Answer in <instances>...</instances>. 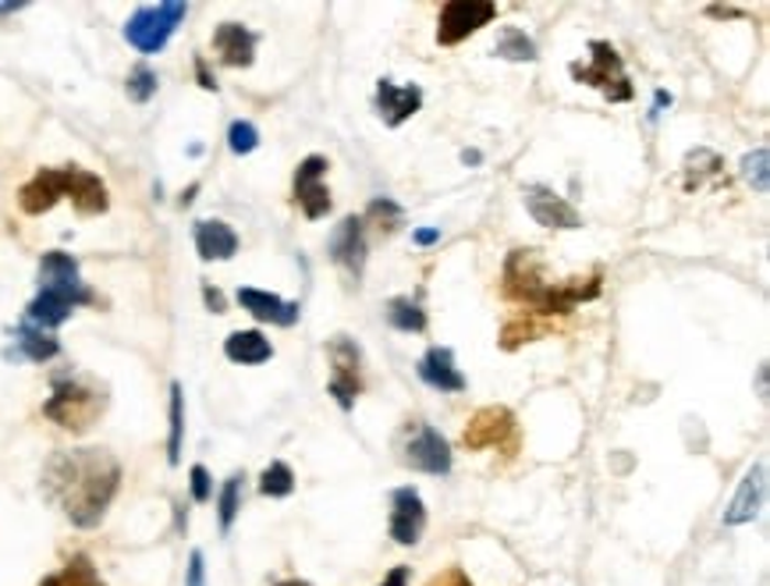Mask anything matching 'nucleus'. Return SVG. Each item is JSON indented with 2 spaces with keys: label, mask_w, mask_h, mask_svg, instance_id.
Wrapping results in <instances>:
<instances>
[{
  "label": "nucleus",
  "mask_w": 770,
  "mask_h": 586,
  "mask_svg": "<svg viewBox=\"0 0 770 586\" xmlns=\"http://www.w3.org/2000/svg\"><path fill=\"white\" fill-rule=\"evenodd\" d=\"M185 586H206V558H203V551H199V547L188 554Z\"/></svg>",
  "instance_id": "nucleus-37"
},
{
  "label": "nucleus",
  "mask_w": 770,
  "mask_h": 586,
  "mask_svg": "<svg viewBox=\"0 0 770 586\" xmlns=\"http://www.w3.org/2000/svg\"><path fill=\"white\" fill-rule=\"evenodd\" d=\"M224 356L238 367H260V362L274 359V345L263 338V330H231L224 341Z\"/></svg>",
  "instance_id": "nucleus-23"
},
{
  "label": "nucleus",
  "mask_w": 770,
  "mask_h": 586,
  "mask_svg": "<svg viewBox=\"0 0 770 586\" xmlns=\"http://www.w3.org/2000/svg\"><path fill=\"white\" fill-rule=\"evenodd\" d=\"M196 78H199V86H203V89L217 93V83H214V75H210V68H206V61H203V57L196 61Z\"/></svg>",
  "instance_id": "nucleus-42"
},
{
  "label": "nucleus",
  "mask_w": 770,
  "mask_h": 586,
  "mask_svg": "<svg viewBox=\"0 0 770 586\" xmlns=\"http://www.w3.org/2000/svg\"><path fill=\"white\" fill-rule=\"evenodd\" d=\"M763 495H767V466L757 463L742 477V484H739V490H735V498L725 509V516H720V522H725V527H746V522L760 516Z\"/></svg>",
  "instance_id": "nucleus-18"
},
{
  "label": "nucleus",
  "mask_w": 770,
  "mask_h": 586,
  "mask_svg": "<svg viewBox=\"0 0 770 586\" xmlns=\"http://www.w3.org/2000/svg\"><path fill=\"white\" fill-rule=\"evenodd\" d=\"M420 107H423L420 86H398L394 78H380L377 83V115L388 129L405 124L412 115H420Z\"/></svg>",
  "instance_id": "nucleus-17"
},
{
  "label": "nucleus",
  "mask_w": 770,
  "mask_h": 586,
  "mask_svg": "<svg viewBox=\"0 0 770 586\" xmlns=\"http://www.w3.org/2000/svg\"><path fill=\"white\" fill-rule=\"evenodd\" d=\"M104 409H107V391L68 373L54 380V394L43 402V416L64 426V431L83 434L104 416Z\"/></svg>",
  "instance_id": "nucleus-5"
},
{
  "label": "nucleus",
  "mask_w": 770,
  "mask_h": 586,
  "mask_svg": "<svg viewBox=\"0 0 770 586\" xmlns=\"http://www.w3.org/2000/svg\"><path fill=\"white\" fill-rule=\"evenodd\" d=\"M479 161H484V153H479V150H462V164H479Z\"/></svg>",
  "instance_id": "nucleus-45"
},
{
  "label": "nucleus",
  "mask_w": 770,
  "mask_h": 586,
  "mask_svg": "<svg viewBox=\"0 0 770 586\" xmlns=\"http://www.w3.org/2000/svg\"><path fill=\"white\" fill-rule=\"evenodd\" d=\"M121 490V463L107 448L54 452L43 466V495L78 530L100 527Z\"/></svg>",
  "instance_id": "nucleus-1"
},
{
  "label": "nucleus",
  "mask_w": 770,
  "mask_h": 586,
  "mask_svg": "<svg viewBox=\"0 0 770 586\" xmlns=\"http://www.w3.org/2000/svg\"><path fill=\"white\" fill-rule=\"evenodd\" d=\"M362 220H370V225H373L380 235H394L401 225H405V210H401L391 196H377V199L370 203V207H366Z\"/></svg>",
  "instance_id": "nucleus-29"
},
{
  "label": "nucleus",
  "mask_w": 770,
  "mask_h": 586,
  "mask_svg": "<svg viewBox=\"0 0 770 586\" xmlns=\"http://www.w3.org/2000/svg\"><path fill=\"white\" fill-rule=\"evenodd\" d=\"M40 586H107V583L100 576V568L93 565L89 554H72L57 573L43 576Z\"/></svg>",
  "instance_id": "nucleus-24"
},
{
  "label": "nucleus",
  "mask_w": 770,
  "mask_h": 586,
  "mask_svg": "<svg viewBox=\"0 0 770 586\" xmlns=\"http://www.w3.org/2000/svg\"><path fill=\"white\" fill-rule=\"evenodd\" d=\"M505 299L519 306H529L533 316H568L575 306L589 303L600 295V274L589 278H565L547 281L543 278V260L536 249H511L505 260Z\"/></svg>",
  "instance_id": "nucleus-2"
},
{
  "label": "nucleus",
  "mask_w": 770,
  "mask_h": 586,
  "mask_svg": "<svg viewBox=\"0 0 770 586\" xmlns=\"http://www.w3.org/2000/svg\"><path fill=\"white\" fill-rule=\"evenodd\" d=\"M242 495H246V477L235 473V477L224 480L220 495H217V522H220V533H231L238 512H242Z\"/></svg>",
  "instance_id": "nucleus-26"
},
{
  "label": "nucleus",
  "mask_w": 770,
  "mask_h": 586,
  "mask_svg": "<svg viewBox=\"0 0 770 586\" xmlns=\"http://www.w3.org/2000/svg\"><path fill=\"white\" fill-rule=\"evenodd\" d=\"M770 153H767V146H760V150H752V153H746L742 156V164H739V174H742V182L752 188V193H767V185H770Z\"/></svg>",
  "instance_id": "nucleus-31"
},
{
  "label": "nucleus",
  "mask_w": 770,
  "mask_h": 586,
  "mask_svg": "<svg viewBox=\"0 0 770 586\" xmlns=\"http://www.w3.org/2000/svg\"><path fill=\"white\" fill-rule=\"evenodd\" d=\"M497 19V4L494 0H447L441 8V22H437V43L441 46H455L462 40H469L479 33L484 25Z\"/></svg>",
  "instance_id": "nucleus-10"
},
{
  "label": "nucleus",
  "mask_w": 770,
  "mask_h": 586,
  "mask_svg": "<svg viewBox=\"0 0 770 586\" xmlns=\"http://www.w3.org/2000/svg\"><path fill=\"white\" fill-rule=\"evenodd\" d=\"M260 495L263 498H288L295 495V473L288 463H270L260 473Z\"/></svg>",
  "instance_id": "nucleus-30"
},
{
  "label": "nucleus",
  "mask_w": 770,
  "mask_h": 586,
  "mask_svg": "<svg viewBox=\"0 0 770 586\" xmlns=\"http://www.w3.org/2000/svg\"><path fill=\"white\" fill-rule=\"evenodd\" d=\"M185 14H188V4H182V0L147 4L124 22V40L132 43L139 54H160L167 46V40L178 33Z\"/></svg>",
  "instance_id": "nucleus-7"
},
{
  "label": "nucleus",
  "mask_w": 770,
  "mask_h": 586,
  "mask_svg": "<svg viewBox=\"0 0 770 586\" xmlns=\"http://www.w3.org/2000/svg\"><path fill=\"white\" fill-rule=\"evenodd\" d=\"M522 203L540 228H551V231H579L583 228L579 210H575L565 196H557L551 185H525Z\"/></svg>",
  "instance_id": "nucleus-13"
},
{
  "label": "nucleus",
  "mask_w": 770,
  "mask_h": 586,
  "mask_svg": "<svg viewBox=\"0 0 770 586\" xmlns=\"http://www.w3.org/2000/svg\"><path fill=\"white\" fill-rule=\"evenodd\" d=\"M256 146H260V132H256L252 121H231L228 129V150L235 156H249Z\"/></svg>",
  "instance_id": "nucleus-35"
},
{
  "label": "nucleus",
  "mask_w": 770,
  "mask_h": 586,
  "mask_svg": "<svg viewBox=\"0 0 770 586\" xmlns=\"http://www.w3.org/2000/svg\"><path fill=\"white\" fill-rule=\"evenodd\" d=\"M156 86H160L156 72L150 65H135L132 72H128L124 93H128V100H132V104H150L156 97Z\"/></svg>",
  "instance_id": "nucleus-33"
},
{
  "label": "nucleus",
  "mask_w": 770,
  "mask_h": 586,
  "mask_svg": "<svg viewBox=\"0 0 770 586\" xmlns=\"http://www.w3.org/2000/svg\"><path fill=\"white\" fill-rule=\"evenodd\" d=\"M256 43H260V36L242 22H220L214 29V51L220 57V65L228 68H249L256 61Z\"/></svg>",
  "instance_id": "nucleus-19"
},
{
  "label": "nucleus",
  "mask_w": 770,
  "mask_h": 586,
  "mask_svg": "<svg viewBox=\"0 0 770 586\" xmlns=\"http://www.w3.org/2000/svg\"><path fill=\"white\" fill-rule=\"evenodd\" d=\"M415 373H420L423 384H430L441 394H458V391L469 388V380H465V373L455 367V352L447 345H430L420 359V367H415Z\"/></svg>",
  "instance_id": "nucleus-16"
},
{
  "label": "nucleus",
  "mask_w": 770,
  "mask_h": 586,
  "mask_svg": "<svg viewBox=\"0 0 770 586\" xmlns=\"http://www.w3.org/2000/svg\"><path fill=\"white\" fill-rule=\"evenodd\" d=\"M327 257L341 267L351 281H362L366 274V220L362 217H345L327 239Z\"/></svg>",
  "instance_id": "nucleus-14"
},
{
  "label": "nucleus",
  "mask_w": 770,
  "mask_h": 586,
  "mask_svg": "<svg viewBox=\"0 0 770 586\" xmlns=\"http://www.w3.org/2000/svg\"><path fill=\"white\" fill-rule=\"evenodd\" d=\"M516 437V416L505 405H484L473 420L465 423L462 431V445L469 452H484V448H501L505 441Z\"/></svg>",
  "instance_id": "nucleus-15"
},
{
  "label": "nucleus",
  "mask_w": 770,
  "mask_h": 586,
  "mask_svg": "<svg viewBox=\"0 0 770 586\" xmlns=\"http://www.w3.org/2000/svg\"><path fill=\"white\" fill-rule=\"evenodd\" d=\"M401 463L415 473H426V477H447L452 473V445L430 423H412L409 441L401 445Z\"/></svg>",
  "instance_id": "nucleus-9"
},
{
  "label": "nucleus",
  "mask_w": 770,
  "mask_h": 586,
  "mask_svg": "<svg viewBox=\"0 0 770 586\" xmlns=\"http://www.w3.org/2000/svg\"><path fill=\"white\" fill-rule=\"evenodd\" d=\"M238 306L249 316H256L260 324H274V327H295L299 324V303H284L281 295L263 292V289H238Z\"/></svg>",
  "instance_id": "nucleus-20"
},
{
  "label": "nucleus",
  "mask_w": 770,
  "mask_h": 586,
  "mask_svg": "<svg viewBox=\"0 0 770 586\" xmlns=\"http://www.w3.org/2000/svg\"><path fill=\"white\" fill-rule=\"evenodd\" d=\"M412 242H415V246H433V242H441V228H415V231H412Z\"/></svg>",
  "instance_id": "nucleus-41"
},
{
  "label": "nucleus",
  "mask_w": 770,
  "mask_h": 586,
  "mask_svg": "<svg viewBox=\"0 0 770 586\" xmlns=\"http://www.w3.org/2000/svg\"><path fill=\"white\" fill-rule=\"evenodd\" d=\"M383 321H388L401 335H420L426 330V310L415 303L412 295H394L388 306H383Z\"/></svg>",
  "instance_id": "nucleus-25"
},
{
  "label": "nucleus",
  "mask_w": 770,
  "mask_h": 586,
  "mask_svg": "<svg viewBox=\"0 0 770 586\" xmlns=\"http://www.w3.org/2000/svg\"><path fill=\"white\" fill-rule=\"evenodd\" d=\"M426 586H473V579H469V573H465V568L452 565V568H444V573L433 576Z\"/></svg>",
  "instance_id": "nucleus-38"
},
{
  "label": "nucleus",
  "mask_w": 770,
  "mask_h": 586,
  "mask_svg": "<svg viewBox=\"0 0 770 586\" xmlns=\"http://www.w3.org/2000/svg\"><path fill=\"white\" fill-rule=\"evenodd\" d=\"M707 14H714V19H735V14H742L739 8H707Z\"/></svg>",
  "instance_id": "nucleus-44"
},
{
  "label": "nucleus",
  "mask_w": 770,
  "mask_h": 586,
  "mask_svg": "<svg viewBox=\"0 0 770 586\" xmlns=\"http://www.w3.org/2000/svg\"><path fill=\"white\" fill-rule=\"evenodd\" d=\"M25 4H0V14H14V11H22Z\"/></svg>",
  "instance_id": "nucleus-48"
},
{
  "label": "nucleus",
  "mask_w": 770,
  "mask_h": 586,
  "mask_svg": "<svg viewBox=\"0 0 770 586\" xmlns=\"http://www.w3.org/2000/svg\"><path fill=\"white\" fill-rule=\"evenodd\" d=\"M61 199H72L78 214H107L110 196L100 174H93L78 164H64V167H43L36 171V178L25 182L19 188V207L29 217H40L46 210H54Z\"/></svg>",
  "instance_id": "nucleus-4"
},
{
  "label": "nucleus",
  "mask_w": 770,
  "mask_h": 586,
  "mask_svg": "<svg viewBox=\"0 0 770 586\" xmlns=\"http://www.w3.org/2000/svg\"><path fill=\"white\" fill-rule=\"evenodd\" d=\"M203 299H206V306H210L214 313H224V310H228V303H224V295L214 289V284H203Z\"/></svg>",
  "instance_id": "nucleus-40"
},
{
  "label": "nucleus",
  "mask_w": 770,
  "mask_h": 586,
  "mask_svg": "<svg viewBox=\"0 0 770 586\" xmlns=\"http://www.w3.org/2000/svg\"><path fill=\"white\" fill-rule=\"evenodd\" d=\"M543 335H547V327L536 324V321H511V324L505 327V335H501V348H508V352H516L519 345L536 341V338H543Z\"/></svg>",
  "instance_id": "nucleus-34"
},
{
  "label": "nucleus",
  "mask_w": 770,
  "mask_h": 586,
  "mask_svg": "<svg viewBox=\"0 0 770 586\" xmlns=\"http://www.w3.org/2000/svg\"><path fill=\"white\" fill-rule=\"evenodd\" d=\"M720 167V156L714 153V150H693L685 156V188H699L703 185V178H707V174H717Z\"/></svg>",
  "instance_id": "nucleus-32"
},
{
  "label": "nucleus",
  "mask_w": 770,
  "mask_h": 586,
  "mask_svg": "<svg viewBox=\"0 0 770 586\" xmlns=\"http://www.w3.org/2000/svg\"><path fill=\"white\" fill-rule=\"evenodd\" d=\"M196 252L199 260L214 263V260H231L238 252V235L231 225H224V220H196Z\"/></svg>",
  "instance_id": "nucleus-21"
},
{
  "label": "nucleus",
  "mask_w": 770,
  "mask_h": 586,
  "mask_svg": "<svg viewBox=\"0 0 770 586\" xmlns=\"http://www.w3.org/2000/svg\"><path fill=\"white\" fill-rule=\"evenodd\" d=\"M494 54L505 57V61H536V57H540V54H536V43L529 40V36L522 33V29H516V25H505L501 33H497Z\"/></svg>",
  "instance_id": "nucleus-28"
},
{
  "label": "nucleus",
  "mask_w": 770,
  "mask_h": 586,
  "mask_svg": "<svg viewBox=\"0 0 770 586\" xmlns=\"http://www.w3.org/2000/svg\"><path fill=\"white\" fill-rule=\"evenodd\" d=\"M330 171V161L319 153H310L306 161H302L295 167V182H292V193H295V203L302 207V214H306L310 220H319L327 217L334 199H330V188L324 185V174Z\"/></svg>",
  "instance_id": "nucleus-11"
},
{
  "label": "nucleus",
  "mask_w": 770,
  "mask_h": 586,
  "mask_svg": "<svg viewBox=\"0 0 770 586\" xmlns=\"http://www.w3.org/2000/svg\"><path fill=\"white\" fill-rule=\"evenodd\" d=\"M188 487H192V501H199L206 504L214 498V477H210V469L206 466H192L188 469Z\"/></svg>",
  "instance_id": "nucleus-36"
},
{
  "label": "nucleus",
  "mask_w": 770,
  "mask_h": 586,
  "mask_svg": "<svg viewBox=\"0 0 770 586\" xmlns=\"http://www.w3.org/2000/svg\"><path fill=\"white\" fill-rule=\"evenodd\" d=\"M54 356H61V341L43 327H32L29 321H22L14 327V348L8 352V359H32V362H51Z\"/></svg>",
  "instance_id": "nucleus-22"
},
{
  "label": "nucleus",
  "mask_w": 770,
  "mask_h": 586,
  "mask_svg": "<svg viewBox=\"0 0 770 586\" xmlns=\"http://www.w3.org/2000/svg\"><path fill=\"white\" fill-rule=\"evenodd\" d=\"M664 107H671V93H664V89H657L653 93V115H661Z\"/></svg>",
  "instance_id": "nucleus-43"
},
{
  "label": "nucleus",
  "mask_w": 770,
  "mask_h": 586,
  "mask_svg": "<svg viewBox=\"0 0 770 586\" xmlns=\"http://www.w3.org/2000/svg\"><path fill=\"white\" fill-rule=\"evenodd\" d=\"M409 579H412L409 565H394L391 573L383 576V583H380V586H409Z\"/></svg>",
  "instance_id": "nucleus-39"
},
{
  "label": "nucleus",
  "mask_w": 770,
  "mask_h": 586,
  "mask_svg": "<svg viewBox=\"0 0 770 586\" xmlns=\"http://www.w3.org/2000/svg\"><path fill=\"white\" fill-rule=\"evenodd\" d=\"M568 75L579 86L600 89L611 104L636 100V86H632L629 72H625V61H621V54L607 40H593L589 43V65H583V61H572Z\"/></svg>",
  "instance_id": "nucleus-6"
},
{
  "label": "nucleus",
  "mask_w": 770,
  "mask_h": 586,
  "mask_svg": "<svg viewBox=\"0 0 770 586\" xmlns=\"http://www.w3.org/2000/svg\"><path fill=\"white\" fill-rule=\"evenodd\" d=\"M278 586H313L310 579H281Z\"/></svg>",
  "instance_id": "nucleus-47"
},
{
  "label": "nucleus",
  "mask_w": 770,
  "mask_h": 586,
  "mask_svg": "<svg viewBox=\"0 0 770 586\" xmlns=\"http://www.w3.org/2000/svg\"><path fill=\"white\" fill-rule=\"evenodd\" d=\"M182 448H185V391L174 380L171 384V431H167V463L178 466L182 463Z\"/></svg>",
  "instance_id": "nucleus-27"
},
{
  "label": "nucleus",
  "mask_w": 770,
  "mask_h": 586,
  "mask_svg": "<svg viewBox=\"0 0 770 586\" xmlns=\"http://www.w3.org/2000/svg\"><path fill=\"white\" fill-rule=\"evenodd\" d=\"M36 284H40V292L25 306V321L32 327H43V330L61 327L72 316V310L89 306L96 299L86 289L83 271H78V260L72 257V252H61V249H51L40 257Z\"/></svg>",
  "instance_id": "nucleus-3"
},
{
  "label": "nucleus",
  "mask_w": 770,
  "mask_h": 586,
  "mask_svg": "<svg viewBox=\"0 0 770 586\" xmlns=\"http://www.w3.org/2000/svg\"><path fill=\"white\" fill-rule=\"evenodd\" d=\"M388 533L398 547H415L426 533V504L415 487H398L391 490V519Z\"/></svg>",
  "instance_id": "nucleus-12"
},
{
  "label": "nucleus",
  "mask_w": 770,
  "mask_h": 586,
  "mask_svg": "<svg viewBox=\"0 0 770 586\" xmlns=\"http://www.w3.org/2000/svg\"><path fill=\"white\" fill-rule=\"evenodd\" d=\"M327 359H330V384L327 391L334 394L345 413L356 409V399L362 394V348L348 335H334L327 341Z\"/></svg>",
  "instance_id": "nucleus-8"
},
{
  "label": "nucleus",
  "mask_w": 770,
  "mask_h": 586,
  "mask_svg": "<svg viewBox=\"0 0 770 586\" xmlns=\"http://www.w3.org/2000/svg\"><path fill=\"white\" fill-rule=\"evenodd\" d=\"M196 193H199V185H188V193L182 196V207H188V203L196 199Z\"/></svg>",
  "instance_id": "nucleus-46"
}]
</instances>
